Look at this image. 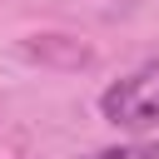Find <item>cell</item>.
Returning a JSON list of instances; mask_svg holds the SVG:
<instances>
[{"instance_id":"cell-1","label":"cell","mask_w":159,"mask_h":159,"mask_svg":"<svg viewBox=\"0 0 159 159\" xmlns=\"http://www.w3.org/2000/svg\"><path fill=\"white\" fill-rule=\"evenodd\" d=\"M99 114L119 129H149L159 124V60L114 80L104 94H99Z\"/></svg>"},{"instance_id":"cell-2","label":"cell","mask_w":159,"mask_h":159,"mask_svg":"<svg viewBox=\"0 0 159 159\" xmlns=\"http://www.w3.org/2000/svg\"><path fill=\"white\" fill-rule=\"evenodd\" d=\"M89 159H159V144H119V149H99Z\"/></svg>"}]
</instances>
